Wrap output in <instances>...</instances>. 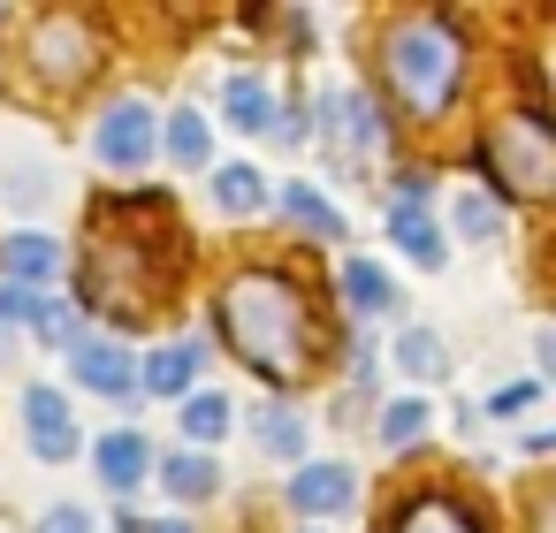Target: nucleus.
<instances>
[{
  "mask_svg": "<svg viewBox=\"0 0 556 533\" xmlns=\"http://www.w3.org/2000/svg\"><path fill=\"white\" fill-rule=\"evenodd\" d=\"M222 335L244 366H260L267 381H298L313 358V320H305V290L275 267H252L222 290Z\"/></svg>",
  "mask_w": 556,
  "mask_h": 533,
  "instance_id": "obj_1",
  "label": "nucleus"
},
{
  "mask_svg": "<svg viewBox=\"0 0 556 533\" xmlns=\"http://www.w3.org/2000/svg\"><path fill=\"white\" fill-rule=\"evenodd\" d=\"M381 69L396 85V100L412 115H442L457 100V69H465V47L442 16H404L389 39H381Z\"/></svg>",
  "mask_w": 556,
  "mask_h": 533,
  "instance_id": "obj_2",
  "label": "nucleus"
},
{
  "mask_svg": "<svg viewBox=\"0 0 556 533\" xmlns=\"http://www.w3.org/2000/svg\"><path fill=\"white\" fill-rule=\"evenodd\" d=\"M480 161L495 168V183L510 191V199H556V123L548 115H503L488 138H480Z\"/></svg>",
  "mask_w": 556,
  "mask_h": 533,
  "instance_id": "obj_3",
  "label": "nucleus"
},
{
  "mask_svg": "<svg viewBox=\"0 0 556 533\" xmlns=\"http://www.w3.org/2000/svg\"><path fill=\"white\" fill-rule=\"evenodd\" d=\"M153 153H161V123H153V107H146L138 92H123V100L92 123V161L115 168V176H138Z\"/></svg>",
  "mask_w": 556,
  "mask_h": 533,
  "instance_id": "obj_4",
  "label": "nucleus"
},
{
  "mask_svg": "<svg viewBox=\"0 0 556 533\" xmlns=\"http://www.w3.org/2000/svg\"><path fill=\"white\" fill-rule=\"evenodd\" d=\"M24 434H31V457L39 465H70L77 457V419H70V404H62V389H47V381H31L24 389Z\"/></svg>",
  "mask_w": 556,
  "mask_h": 533,
  "instance_id": "obj_5",
  "label": "nucleus"
},
{
  "mask_svg": "<svg viewBox=\"0 0 556 533\" xmlns=\"http://www.w3.org/2000/svg\"><path fill=\"white\" fill-rule=\"evenodd\" d=\"M389 244H396L412 267H442V221L427 214L419 183H404V191L389 199Z\"/></svg>",
  "mask_w": 556,
  "mask_h": 533,
  "instance_id": "obj_6",
  "label": "nucleus"
},
{
  "mask_svg": "<svg viewBox=\"0 0 556 533\" xmlns=\"http://www.w3.org/2000/svg\"><path fill=\"white\" fill-rule=\"evenodd\" d=\"M70 373H77L92 396H115V404L138 389V358H130L123 343H100V335H77V343H70Z\"/></svg>",
  "mask_w": 556,
  "mask_h": 533,
  "instance_id": "obj_7",
  "label": "nucleus"
},
{
  "mask_svg": "<svg viewBox=\"0 0 556 533\" xmlns=\"http://www.w3.org/2000/svg\"><path fill=\"white\" fill-rule=\"evenodd\" d=\"M351 495H358V472H351V465H336V457L298 465V480H290V510H305V518H343V510H351Z\"/></svg>",
  "mask_w": 556,
  "mask_h": 533,
  "instance_id": "obj_8",
  "label": "nucleus"
},
{
  "mask_svg": "<svg viewBox=\"0 0 556 533\" xmlns=\"http://www.w3.org/2000/svg\"><path fill=\"white\" fill-rule=\"evenodd\" d=\"M0 282H16V290H31V297H47L54 282H62V244L54 237H9V252H0Z\"/></svg>",
  "mask_w": 556,
  "mask_h": 533,
  "instance_id": "obj_9",
  "label": "nucleus"
},
{
  "mask_svg": "<svg viewBox=\"0 0 556 533\" xmlns=\"http://www.w3.org/2000/svg\"><path fill=\"white\" fill-rule=\"evenodd\" d=\"M92 465H100V480H108L115 495H130V487L153 472V442H146L138 427H115V434L92 442Z\"/></svg>",
  "mask_w": 556,
  "mask_h": 533,
  "instance_id": "obj_10",
  "label": "nucleus"
},
{
  "mask_svg": "<svg viewBox=\"0 0 556 533\" xmlns=\"http://www.w3.org/2000/svg\"><path fill=\"white\" fill-rule=\"evenodd\" d=\"M199 366H206V343H161V351L138 366V381H146L153 396L184 404V396H191V381H199Z\"/></svg>",
  "mask_w": 556,
  "mask_h": 533,
  "instance_id": "obj_11",
  "label": "nucleus"
},
{
  "mask_svg": "<svg viewBox=\"0 0 556 533\" xmlns=\"http://www.w3.org/2000/svg\"><path fill=\"white\" fill-rule=\"evenodd\" d=\"M161 153H168V161H184V168L214 161V130H206V115H199V107H176V115L161 123Z\"/></svg>",
  "mask_w": 556,
  "mask_h": 533,
  "instance_id": "obj_12",
  "label": "nucleus"
},
{
  "mask_svg": "<svg viewBox=\"0 0 556 533\" xmlns=\"http://www.w3.org/2000/svg\"><path fill=\"white\" fill-rule=\"evenodd\" d=\"M161 480H168V495H176V503H206V495L222 487V465H214L206 449H184V457H168V465H161Z\"/></svg>",
  "mask_w": 556,
  "mask_h": 533,
  "instance_id": "obj_13",
  "label": "nucleus"
},
{
  "mask_svg": "<svg viewBox=\"0 0 556 533\" xmlns=\"http://www.w3.org/2000/svg\"><path fill=\"white\" fill-rule=\"evenodd\" d=\"M389 533H480V525H472V510H465V503H450V495H419Z\"/></svg>",
  "mask_w": 556,
  "mask_h": 533,
  "instance_id": "obj_14",
  "label": "nucleus"
},
{
  "mask_svg": "<svg viewBox=\"0 0 556 533\" xmlns=\"http://www.w3.org/2000/svg\"><path fill=\"white\" fill-rule=\"evenodd\" d=\"M252 434H260L267 457H305V419H298L290 404H260V411H252Z\"/></svg>",
  "mask_w": 556,
  "mask_h": 533,
  "instance_id": "obj_15",
  "label": "nucleus"
},
{
  "mask_svg": "<svg viewBox=\"0 0 556 533\" xmlns=\"http://www.w3.org/2000/svg\"><path fill=\"white\" fill-rule=\"evenodd\" d=\"M222 100H229V123H237V130H252V138H260V130H275V92H267L260 77H229V92H222Z\"/></svg>",
  "mask_w": 556,
  "mask_h": 533,
  "instance_id": "obj_16",
  "label": "nucleus"
},
{
  "mask_svg": "<svg viewBox=\"0 0 556 533\" xmlns=\"http://www.w3.org/2000/svg\"><path fill=\"white\" fill-rule=\"evenodd\" d=\"M396 366H404L412 381H442V373H450V351H442L434 328H404V335H396Z\"/></svg>",
  "mask_w": 556,
  "mask_h": 533,
  "instance_id": "obj_17",
  "label": "nucleus"
},
{
  "mask_svg": "<svg viewBox=\"0 0 556 533\" xmlns=\"http://www.w3.org/2000/svg\"><path fill=\"white\" fill-rule=\"evenodd\" d=\"M343 297H351L358 313H389V305H396V282H389L374 259H343Z\"/></svg>",
  "mask_w": 556,
  "mask_h": 533,
  "instance_id": "obj_18",
  "label": "nucleus"
},
{
  "mask_svg": "<svg viewBox=\"0 0 556 533\" xmlns=\"http://www.w3.org/2000/svg\"><path fill=\"white\" fill-rule=\"evenodd\" d=\"M450 214H457V237H472V244H495V237H503V206H495L488 191H457Z\"/></svg>",
  "mask_w": 556,
  "mask_h": 533,
  "instance_id": "obj_19",
  "label": "nucleus"
},
{
  "mask_svg": "<svg viewBox=\"0 0 556 533\" xmlns=\"http://www.w3.org/2000/svg\"><path fill=\"white\" fill-rule=\"evenodd\" d=\"M260 199H267L260 168H244V161H237V168H222V176H214V206H222V214H260Z\"/></svg>",
  "mask_w": 556,
  "mask_h": 533,
  "instance_id": "obj_20",
  "label": "nucleus"
},
{
  "mask_svg": "<svg viewBox=\"0 0 556 533\" xmlns=\"http://www.w3.org/2000/svg\"><path fill=\"white\" fill-rule=\"evenodd\" d=\"M282 214H290L298 229H320V237H343V214H336V206H328V199H320L313 183H290V191H282Z\"/></svg>",
  "mask_w": 556,
  "mask_h": 533,
  "instance_id": "obj_21",
  "label": "nucleus"
},
{
  "mask_svg": "<svg viewBox=\"0 0 556 533\" xmlns=\"http://www.w3.org/2000/svg\"><path fill=\"white\" fill-rule=\"evenodd\" d=\"M184 434H191V442H222V434H229V404H222L214 389H206V396H184Z\"/></svg>",
  "mask_w": 556,
  "mask_h": 533,
  "instance_id": "obj_22",
  "label": "nucleus"
},
{
  "mask_svg": "<svg viewBox=\"0 0 556 533\" xmlns=\"http://www.w3.org/2000/svg\"><path fill=\"white\" fill-rule=\"evenodd\" d=\"M419 427H427V404H419V396H396V404L381 411V442H389V449H412Z\"/></svg>",
  "mask_w": 556,
  "mask_h": 533,
  "instance_id": "obj_23",
  "label": "nucleus"
},
{
  "mask_svg": "<svg viewBox=\"0 0 556 533\" xmlns=\"http://www.w3.org/2000/svg\"><path fill=\"white\" fill-rule=\"evenodd\" d=\"M70 54L85 62V39H77V24H47V31H39V69H47V77H62V62H70Z\"/></svg>",
  "mask_w": 556,
  "mask_h": 533,
  "instance_id": "obj_24",
  "label": "nucleus"
},
{
  "mask_svg": "<svg viewBox=\"0 0 556 533\" xmlns=\"http://www.w3.org/2000/svg\"><path fill=\"white\" fill-rule=\"evenodd\" d=\"M533 396H541V381H510V389H495V396H488V411H495V419H518Z\"/></svg>",
  "mask_w": 556,
  "mask_h": 533,
  "instance_id": "obj_25",
  "label": "nucleus"
},
{
  "mask_svg": "<svg viewBox=\"0 0 556 533\" xmlns=\"http://www.w3.org/2000/svg\"><path fill=\"white\" fill-rule=\"evenodd\" d=\"M31 328H39L47 343H77V328H70V305H54V297L39 305V320H31Z\"/></svg>",
  "mask_w": 556,
  "mask_h": 533,
  "instance_id": "obj_26",
  "label": "nucleus"
},
{
  "mask_svg": "<svg viewBox=\"0 0 556 533\" xmlns=\"http://www.w3.org/2000/svg\"><path fill=\"white\" fill-rule=\"evenodd\" d=\"M39 533H92V518H85V503H54L39 518Z\"/></svg>",
  "mask_w": 556,
  "mask_h": 533,
  "instance_id": "obj_27",
  "label": "nucleus"
},
{
  "mask_svg": "<svg viewBox=\"0 0 556 533\" xmlns=\"http://www.w3.org/2000/svg\"><path fill=\"white\" fill-rule=\"evenodd\" d=\"M533 358H541V389H556V320L533 335Z\"/></svg>",
  "mask_w": 556,
  "mask_h": 533,
  "instance_id": "obj_28",
  "label": "nucleus"
},
{
  "mask_svg": "<svg viewBox=\"0 0 556 533\" xmlns=\"http://www.w3.org/2000/svg\"><path fill=\"white\" fill-rule=\"evenodd\" d=\"M533 533H556V487H548V495L533 503Z\"/></svg>",
  "mask_w": 556,
  "mask_h": 533,
  "instance_id": "obj_29",
  "label": "nucleus"
},
{
  "mask_svg": "<svg viewBox=\"0 0 556 533\" xmlns=\"http://www.w3.org/2000/svg\"><path fill=\"white\" fill-rule=\"evenodd\" d=\"M9 358H16V335H9V328H0V366H9Z\"/></svg>",
  "mask_w": 556,
  "mask_h": 533,
  "instance_id": "obj_30",
  "label": "nucleus"
},
{
  "mask_svg": "<svg viewBox=\"0 0 556 533\" xmlns=\"http://www.w3.org/2000/svg\"><path fill=\"white\" fill-rule=\"evenodd\" d=\"M153 533H191V525H153Z\"/></svg>",
  "mask_w": 556,
  "mask_h": 533,
  "instance_id": "obj_31",
  "label": "nucleus"
}]
</instances>
